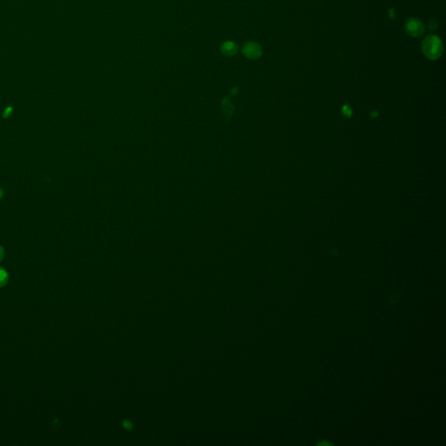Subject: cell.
Returning <instances> with one entry per match:
<instances>
[{
	"label": "cell",
	"mask_w": 446,
	"mask_h": 446,
	"mask_svg": "<svg viewBox=\"0 0 446 446\" xmlns=\"http://www.w3.org/2000/svg\"><path fill=\"white\" fill-rule=\"evenodd\" d=\"M406 30L410 36L419 38L424 32V26L418 18H410L406 23Z\"/></svg>",
	"instance_id": "obj_2"
},
{
	"label": "cell",
	"mask_w": 446,
	"mask_h": 446,
	"mask_svg": "<svg viewBox=\"0 0 446 446\" xmlns=\"http://www.w3.org/2000/svg\"><path fill=\"white\" fill-rule=\"evenodd\" d=\"M422 50L424 56L429 60H438L443 54L442 40L435 35H429L422 41Z\"/></svg>",
	"instance_id": "obj_1"
},
{
	"label": "cell",
	"mask_w": 446,
	"mask_h": 446,
	"mask_svg": "<svg viewBox=\"0 0 446 446\" xmlns=\"http://www.w3.org/2000/svg\"><path fill=\"white\" fill-rule=\"evenodd\" d=\"M3 256H4L3 250H2V248H0V260H2V259H3Z\"/></svg>",
	"instance_id": "obj_6"
},
{
	"label": "cell",
	"mask_w": 446,
	"mask_h": 446,
	"mask_svg": "<svg viewBox=\"0 0 446 446\" xmlns=\"http://www.w3.org/2000/svg\"><path fill=\"white\" fill-rule=\"evenodd\" d=\"M8 282V274L3 268H0V288L4 287Z\"/></svg>",
	"instance_id": "obj_4"
},
{
	"label": "cell",
	"mask_w": 446,
	"mask_h": 446,
	"mask_svg": "<svg viewBox=\"0 0 446 446\" xmlns=\"http://www.w3.org/2000/svg\"><path fill=\"white\" fill-rule=\"evenodd\" d=\"M244 52L246 56L250 58H258L262 54V48L256 43H250V44H246V46L244 48Z\"/></svg>",
	"instance_id": "obj_3"
},
{
	"label": "cell",
	"mask_w": 446,
	"mask_h": 446,
	"mask_svg": "<svg viewBox=\"0 0 446 446\" xmlns=\"http://www.w3.org/2000/svg\"><path fill=\"white\" fill-rule=\"evenodd\" d=\"M436 26H438V24H436V22L435 20H430V21L429 24H428V28L430 29V30H435L436 29Z\"/></svg>",
	"instance_id": "obj_5"
}]
</instances>
